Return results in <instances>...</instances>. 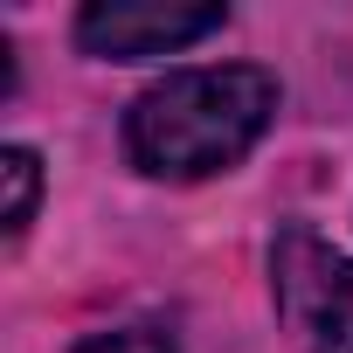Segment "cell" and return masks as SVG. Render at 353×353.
<instances>
[{
  "label": "cell",
  "mask_w": 353,
  "mask_h": 353,
  "mask_svg": "<svg viewBox=\"0 0 353 353\" xmlns=\"http://www.w3.org/2000/svg\"><path fill=\"white\" fill-rule=\"evenodd\" d=\"M0 181H8V208H0V229H8V243H14V236H28L35 201H42V159H35L28 145H8V152H0Z\"/></svg>",
  "instance_id": "277c9868"
},
{
  "label": "cell",
  "mask_w": 353,
  "mask_h": 353,
  "mask_svg": "<svg viewBox=\"0 0 353 353\" xmlns=\"http://www.w3.org/2000/svg\"><path fill=\"white\" fill-rule=\"evenodd\" d=\"M222 21L229 8H215V0H90L77 14V49L104 63H145V56L194 49Z\"/></svg>",
  "instance_id": "3957f363"
},
{
  "label": "cell",
  "mask_w": 353,
  "mask_h": 353,
  "mask_svg": "<svg viewBox=\"0 0 353 353\" xmlns=\"http://www.w3.org/2000/svg\"><path fill=\"white\" fill-rule=\"evenodd\" d=\"M70 353H173V339L152 332V325H118V332H90V339L70 346Z\"/></svg>",
  "instance_id": "5b68a950"
},
{
  "label": "cell",
  "mask_w": 353,
  "mask_h": 353,
  "mask_svg": "<svg viewBox=\"0 0 353 353\" xmlns=\"http://www.w3.org/2000/svg\"><path fill=\"white\" fill-rule=\"evenodd\" d=\"M277 118V77L256 63L173 70L125 111V152L152 181H208L229 173Z\"/></svg>",
  "instance_id": "6da1fadb"
},
{
  "label": "cell",
  "mask_w": 353,
  "mask_h": 353,
  "mask_svg": "<svg viewBox=\"0 0 353 353\" xmlns=\"http://www.w3.org/2000/svg\"><path fill=\"white\" fill-rule=\"evenodd\" d=\"M270 291L298 353H353V256L346 250L291 222L270 243Z\"/></svg>",
  "instance_id": "7a4b0ae2"
}]
</instances>
